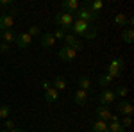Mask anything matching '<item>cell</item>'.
<instances>
[{
	"label": "cell",
	"instance_id": "ac0fdd59",
	"mask_svg": "<svg viewBox=\"0 0 134 132\" xmlns=\"http://www.w3.org/2000/svg\"><path fill=\"white\" fill-rule=\"evenodd\" d=\"M45 100L48 102V104H54V102L59 100V91H55L54 88H50L48 91H45Z\"/></svg>",
	"mask_w": 134,
	"mask_h": 132
},
{
	"label": "cell",
	"instance_id": "277c9868",
	"mask_svg": "<svg viewBox=\"0 0 134 132\" xmlns=\"http://www.w3.org/2000/svg\"><path fill=\"white\" fill-rule=\"evenodd\" d=\"M91 27V23H86V21H81V20H75L72 23V29H70V34H73V36H82L88 32V29Z\"/></svg>",
	"mask_w": 134,
	"mask_h": 132
},
{
	"label": "cell",
	"instance_id": "7402d4cb",
	"mask_svg": "<svg viewBox=\"0 0 134 132\" xmlns=\"http://www.w3.org/2000/svg\"><path fill=\"white\" fill-rule=\"evenodd\" d=\"M9 114H11V107L7 104H2L0 105V120H7Z\"/></svg>",
	"mask_w": 134,
	"mask_h": 132
},
{
	"label": "cell",
	"instance_id": "f35d334b",
	"mask_svg": "<svg viewBox=\"0 0 134 132\" xmlns=\"http://www.w3.org/2000/svg\"><path fill=\"white\" fill-rule=\"evenodd\" d=\"M0 9H2V7H0Z\"/></svg>",
	"mask_w": 134,
	"mask_h": 132
},
{
	"label": "cell",
	"instance_id": "484cf974",
	"mask_svg": "<svg viewBox=\"0 0 134 132\" xmlns=\"http://www.w3.org/2000/svg\"><path fill=\"white\" fill-rule=\"evenodd\" d=\"M97 36H98V31H97V27H93V25L88 29V32L84 34V38H86V39H95Z\"/></svg>",
	"mask_w": 134,
	"mask_h": 132
},
{
	"label": "cell",
	"instance_id": "f1b7e54d",
	"mask_svg": "<svg viewBox=\"0 0 134 132\" xmlns=\"http://www.w3.org/2000/svg\"><path fill=\"white\" fill-rule=\"evenodd\" d=\"M64 34H66V31H64V29H61V27H57V29L54 31V34H52V36H54V39L57 41V39H63V38H64Z\"/></svg>",
	"mask_w": 134,
	"mask_h": 132
},
{
	"label": "cell",
	"instance_id": "e0dca14e",
	"mask_svg": "<svg viewBox=\"0 0 134 132\" xmlns=\"http://www.w3.org/2000/svg\"><path fill=\"white\" fill-rule=\"evenodd\" d=\"M84 7H88V9L93 11V13H98V11L104 7V4L100 2V0H88V2L84 4Z\"/></svg>",
	"mask_w": 134,
	"mask_h": 132
},
{
	"label": "cell",
	"instance_id": "52a82bcc",
	"mask_svg": "<svg viewBox=\"0 0 134 132\" xmlns=\"http://www.w3.org/2000/svg\"><path fill=\"white\" fill-rule=\"evenodd\" d=\"M13 25H14V14L13 13L0 14V32L7 31V29H13Z\"/></svg>",
	"mask_w": 134,
	"mask_h": 132
},
{
	"label": "cell",
	"instance_id": "44dd1931",
	"mask_svg": "<svg viewBox=\"0 0 134 132\" xmlns=\"http://www.w3.org/2000/svg\"><path fill=\"white\" fill-rule=\"evenodd\" d=\"M114 23H116L118 27H122V29H124L125 25H127V16H125L124 13H118V14H114Z\"/></svg>",
	"mask_w": 134,
	"mask_h": 132
},
{
	"label": "cell",
	"instance_id": "9a60e30c",
	"mask_svg": "<svg viewBox=\"0 0 134 132\" xmlns=\"http://www.w3.org/2000/svg\"><path fill=\"white\" fill-rule=\"evenodd\" d=\"M79 89H82V91H86V93H90L93 89L91 81H90L86 75H81V77H79Z\"/></svg>",
	"mask_w": 134,
	"mask_h": 132
},
{
	"label": "cell",
	"instance_id": "d4e9b609",
	"mask_svg": "<svg viewBox=\"0 0 134 132\" xmlns=\"http://www.w3.org/2000/svg\"><path fill=\"white\" fill-rule=\"evenodd\" d=\"M111 81H113V77H111V75H107V73H104V75L98 77V84H100V86H109Z\"/></svg>",
	"mask_w": 134,
	"mask_h": 132
},
{
	"label": "cell",
	"instance_id": "4dcf8cb0",
	"mask_svg": "<svg viewBox=\"0 0 134 132\" xmlns=\"http://www.w3.org/2000/svg\"><path fill=\"white\" fill-rule=\"evenodd\" d=\"M70 48H73V50H75V52H81V50H82V48H84V45H82V43H81V41H79V39H77V41H75V43H73V45H72V47H70Z\"/></svg>",
	"mask_w": 134,
	"mask_h": 132
},
{
	"label": "cell",
	"instance_id": "e575fe53",
	"mask_svg": "<svg viewBox=\"0 0 134 132\" xmlns=\"http://www.w3.org/2000/svg\"><path fill=\"white\" fill-rule=\"evenodd\" d=\"M9 50V45H7V43H2V45H0V52H7Z\"/></svg>",
	"mask_w": 134,
	"mask_h": 132
},
{
	"label": "cell",
	"instance_id": "cb8c5ba5",
	"mask_svg": "<svg viewBox=\"0 0 134 132\" xmlns=\"http://www.w3.org/2000/svg\"><path fill=\"white\" fill-rule=\"evenodd\" d=\"M107 132H125V129L120 125V123L109 122V123H107Z\"/></svg>",
	"mask_w": 134,
	"mask_h": 132
},
{
	"label": "cell",
	"instance_id": "ffe728a7",
	"mask_svg": "<svg viewBox=\"0 0 134 132\" xmlns=\"http://www.w3.org/2000/svg\"><path fill=\"white\" fill-rule=\"evenodd\" d=\"M122 39H124V43H132L134 31L132 29H124V31H122Z\"/></svg>",
	"mask_w": 134,
	"mask_h": 132
},
{
	"label": "cell",
	"instance_id": "6da1fadb",
	"mask_svg": "<svg viewBox=\"0 0 134 132\" xmlns=\"http://www.w3.org/2000/svg\"><path fill=\"white\" fill-rule=\"evenodd\" d=\"M75 21L73 18V14H68V13H55V16H54V23L57 25V27H61L64 31H70L72 29V23Z\"/></svg>",
	"mask_w": 134,
	"mask_h": 132
},
{
	"label": "cell",
	"instance_id": "4fadbf2b",
	"mask_svg": "<svg viewBox=\"0 0 134 132\" xmlns=\"http://www.w3.org/2000/svg\"><path fill=\"white\" fill-rule=\"evenodd\" d=\"M73 102H75V105H86V102H88V93L82 91V89H77L75 95H73Z\"/></svg>",
	"mask_w": 134,
	"mask_h": 132
},
{
	"label": "cell",
	"instance_id": "1f68e13d",
	"mask_svg": "<svg viewBox=\"0 0 134 132\" xmlns=\"http://www.w3.org/2000/svg\"><path fill=\"white\" fill-rule=\"evenodd\" d=\"M41 88H43V91H48V89L52 88V84H50L48 81H43V82H41Z\"/></svg>",
	"mask_w": 134,
	"mask_h": 132
},
{
	"label": "cell",
	"instance_id": "603a6c76",
	"mask_svg": "<svg viewBox=\"0 0 134 132\" xmlns=\"http://www.w3.org/2000/svg\"><path fill=\"white\" fill-rule=\"evenodd\" d=\"M113 93H114V96H120V98L124 100L125 96H127V93H129V89H127L125 86H118V88L113 89Z\"/></svg>",
	"mask_w": 134,
	"mask_h": 132
},
{
	"label": "cell",
	"instance_id": "5b68a950",
	"mask_svg": "<svg viewBox=\"0 0 134 132\" xmlns=\"http://www.w3.org/2000/svg\"><path fill=\"white\" fill-rule=\"evenodd\" d=\"M59 57H61V61H64V62H73L77 59V52L64 45V47L59 48Z\"/></svg>",
	"mask_w": 134,
	"mask_h": 132
},
{
	"label": "cell",
	"instance_id": "d590c367",
	"mask_svg": "<svg viewBox=\"0 0 134 132\" xmlns=\"http://www.w3.org/2000/svg\"><path fill=\"white\" fill-rule=\"evenodd\" d=\"M127 25H129V27H132V25H134V18H132V16L127 18Z\"/></svg>",
	"mask_w": 134,
	"mask_h": 132
},
{
	"label": "cell",
	"instance_id": "74e56055",
	"mask_svg": "<svg viewBox=\"0 0 134 132\" xmlns=\"http://www.w3.org/2000/svg\"><path fill=\"white\" fill-rule=\"evenodd\" d=\"M0 132H9V130H0Z\"/></svg>",
	"mask_w": 134,
	"mask_h": 132
},
{
	"label": "cell",
	"instance_id": "7c38bea8",
	"mask_svg": "<svg viewBox=\"0 0 134 132\" xmlns=\"http://www.w3.org/2000/svg\"><path fill=\"white\" fill-rule=\"evenodd\" d=\"M43 48H52L54 45H55V39H54V36H52V32H47V34H41V39H40Z\"/></svg>",
	"mask_w": 134,
	"mask_h": 132
},
{
	"label": "cell",
	"instance_id": "7a4b0ae2",
	"mask_svg": "<svg viewBox=\"0 0 134 132\" xmlns=\"http://www.w3.org/2000/svg\"><path fill=\"white\" fill-rule=\"evenodd\" d=\"M73 18H75V20H81V21H86V23H93V21L98 18V14L93 13V11H90L88 7L81 5L79 9L73 13Z\"/></svg>",
	"mask_w": 134,
	"mask_h": 132
},
{
	"label": "cell",
	"instance_id": "9c48e42d",
	"mask_svg": "<svg viewBox=\"0 0 134 132\" xmlns=\"http://www.w3.org/2000/svg\"><path fill=\"white\" fill-rule=\"evenodd\" d=\"M61 7H63V13L73 14L75 11L81 7V4H79L77 0H63V2H61Z\"/></svg>",
	"mask_w": 134,
	"mask_h": 132
},
{
	"label": "cell",
	"instance_id": "3957f363",
	"mask_svg": "<svg viewBox=\"0 0 134 132\" xmlns=\"http://www.w3.org/2000/svg\"><path fill=\"white\" fill-rule=\"evenodd\" d=\"M122 70H124V59L122 57H114L107 64V75H111L113 79L120 77L122 75Z\"/></svg>",
	"mask_w": 134,
	"mask_h": 132
},
{
	"label": "cell",
	"instance_id": "ba28073f",
	"mask_svg": "<svg viewBox=\"0 0 134 132\" xmlns=\"http://www.w3.org/2000/svg\"><path fill=\"white\" fill-rule=\"evenodd\" d=\"M14 43L18 45V48H29L32 43V38L27 34V32H21V34H16V39Z\"/></svg>",
	"mask_w": 134,
	"mask_h": 132
},
{
	"label": "cell",
	"instance_id": "5bb4252c",
	"mask_svg": "<svg viewBox=\"0 0 134 132\" xmlns=\"http://www.w3.org/2000/svg\"><path fill=\"white\" fill-rule=\"evenodd\" d=\"M50 84H52V88H54L55 91H64V89H66V79L61 77V75H57Z\"/></svg>",
	"mask_w": 134,
	"mask_h": 132
},
{
	"label": "cell",
	"instance_id": "d6986e66",
	"mask_svg": "<svg viewBox=\"0 0 134 132\" xmlns=\"http://www.w3.org/2000/svg\"><path fill=\"white\" fill-rule=\"evenodd\" d=\"M91 132H107V123L100 122V120H95L91 123Z\"/></svg>",
	"mask_w": 134,
	"mask_h": 132
},
{
	"label": "cell",
	"instance_id": "83f0119b",
	"mask_svg": "<svg viewBox=\"0 0 134 132\" xmlns=\"http://www.w3.org/2000/svg\"><path fill=\"white\" fill-rule=\"evenodd\" d=\"M27 34H29L31 38H34V36H41V27H38V25H32L31 29L27 31Z\"/></svg>",
	"mask_w": 134,
	"mask_h": 132
},
{
	"label": "cell",
	"instance_id": "4316f807",
	"mask_svg": "<svg viewBox=\"0 0 134 132\" xmlns=\"http://www.w3.org/2000/svg\"><path fill=\"white\" fill-rule=\"evenodd\" d=\"M63 41L66 43V47H72L73 43L77 41V38H75L73 34H70V32H66V34H64V38H63Z\"/></svg>",
	"mask_w": 134,
	"mask_h": 132
},
{
	"label": "cell",
	"instance_id": "8d00e7d4",
	"mask_svg": "<svg viewBox=\"0 0 134 132\" xmlns=\"http://www.w3.org/2000/svg\"><path fill=\"white\" fill-rule=\"evenodd\" d=\"M9 132H27V130H23V129H16V127H14V129H11Z\"/></svg>",
	"mask_w": 134,
	"mask_h": 132
},
{
	"label": "cell",
	"instance_id": "836d02e7",
	"mask_svg": "<svg viewBox=\"0 0 134 132\" xmlns=\"http://www.w3.org/2000/svg\"><path fill=\"white\" fill-rule=\"evenodd\" d=\"M9 5H13V0H2L0 2V7H9Z\"/></svg>",
	"mask_w": 134,
	"mask_h": 132
},
{
	"label": "cell",
	"instance_id": "8fae6325",
	"mask_svg": "<svg viewBox=\"0 0 134 132\" xmlns=\"http://www.w3.org/2000/svg\"><path fill=\"white\" fill-rule=\"evenodd\" d=\"M116 109L120 114H124V116H131L132 114V104L129 100H120L116 104Z\"/></svg>",
	"mask_w": 134,
	"mask_h": 132
},
{
	"label": "cell",
	"instance_id": "30bf717a",
	"mask_svg": "<svg viewBox=\"0 0 134 132\" xmlns=\"http://www.w3.org/2000/svg\"><path fill=\"white\" fill-rule=\"evenodd\" d=\"M95 114L98 116V120H100V122H105V123L111 122V111H109V107L98 105V107L95 109Z\"/></svg>",
	"mask_w": 134,
	"mask_h": 132
},
{
	"label": "cell",
	"instance_id": "d6a6232c",
	"mask_svg": "<svg viewBox=\"0 0 134 132\" xmlns=\"http://www.w3.org/2000/svg\"><path fill=\"white\" fill-rule=\"evenodd\" d=\"M5 129H14V122H13V120H11V118H7V120H5Z\"/></svg>",
	"mask_w": 134,
	"mask_h": 132
},
{
	"label": "cell",
	"instance_id": "f546056e",
	"mask_svg": "<svg viewBox=\"0 0 134 132\" xmlns=\"http://www.w3.org/2000/svg\"><path fill=\"white\" fill-rule=\"evenodd\" d=\"M120 125H122L124 129L131 127V125H132V118H131V116H124V118H120Z\"/></svg>",
	"mask_w": 134,
	"mask_h": 132
},
{
	"label": "cell",
	"instance_id": "2e32d148",
	"mask_svg": "<svg viewBox=\"0 0 134 132\" xmlns=\"http://www.w3.org/2000/svg\"><path fill=\"white\" fill-rule=\"evenodd\" d=\"M0 38H2V43H14V39H16V34H14V31L13 29H7V31H2L0 32Z\"/></svg>",
	"mask_w": 134,
	"mask_h": 132
},
{
	"label": "cell",
	"instance_id": "8992f818",
	"mask_svg": "<svg viewBox=\"0 0 134 132\" xmlns=\"http://www.w3.org/2000/svg\"><path fill=\"white\" fill-rule=\"evenodd\" d=\"M114 100H116V96H114L113 89H102V93L98 95V102H100V105H104V107H109Z\"/></svg>",
	"mask_w": 134,
	"mask_h": 132
}]
</instances>
